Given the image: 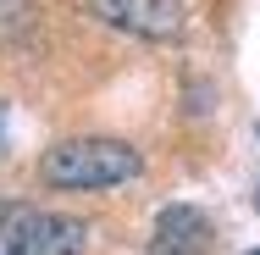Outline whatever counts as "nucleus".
Wrapping results in <instances>:
<instances>
[{
  "label": "nucleus",
  "mask_w": 260,
  "mask_h": 255,
  "mask_svg": "<svg viewBox=\"0 0 260 255\" xmlns=\"http://www.w3.org/2000/svg\"><path fill=\"white\" fill-rule=\"evenodd\" d=\"M210 216L200 205H166L155 216V239H150V255H205L210 250Z\"/></svg>",
  "instance_id": "obj_3"
},
{
  "label": "nucleus",
  "mask_w": 260,
  "mask_h": 255,
  "mask_svg": "<svg viewBox=\"0 0 260 255\" xmlns=\"http://www.w3.org/2000/svg\"><path fill=\"white\" fill-rule=\"evenodd\" d=\"M83 250H89V222L45 216V255H83Z\"/></svg>",
  "instance_id": "obj_5"
},
{
  "label": "nucleus",
  "mask_w": 260,
  "mask_h": 255,
  "mask_svg": "<svg viewBox=\"0 0 260 255\" xmlns=\"http://www.w3.org/2000/svg\"><path fill=\"white\" fill-rule=\"evenodd\" d=\"M83 11L105 28L150 39V45H172V39L188 34V6L183 0H83Z\"/></svg>",
  "instance_id": "obj_2"
},
{
  "label": "nucleus",
  "mask_w": 260,
  "mask_h": 255,
  "mask_svg": "<svg viewBox=\"0 0 260 255\" xmlns=\"http://www.w3.org/2000/svg\"><path fill=\"white\" fill-rule=\"evenodd\" d=\"M255 211H260V183H255Z\"/></svg>",
  "instance_id": "obj_8"
},
{
  "label": "nucleus",
  "mask_w": 260,
  "mask_h": 255,
  "mask_svg": "<svg viewBox=\"0 0 260 255\" xmlns=\"http://www.w3.org/2000/svg\"><path fill=\"white\" fill-rule=\"evenodd\" d=\"M34 28H39L34 0H0V39H28Z\"/></svg>",
  "instance_id": "obj_6"
},
{
  "label": "nucleus",
  "mask_w": 260,
  "mask_h": 255,
  "mask_svg": "<svg viewBox=\"0 0 260 255\" xmlns=\"http://www.w3.org/2000/svg\"><path fill=\"white\" fill-rule=\"evenodd\" d=\"M0 161H6V105H0Z\"/></svg>",
  "instance_id": "obj_7"
},
{
  "label": "nucleus",
  "mask_w": 260,
  "mask_h": 255,
  "mask_svg": "<svg viewBox=\"0 0 260 255\" xmlns=\"http://www.w3.org/2000/svg\"><path fill=\"white\" fill-rule=\"evenodd\" d=\"M139 172H144V155L127 139H61L39 161V178L67 194H105L133 183Z\"/></svg>",
  "instance_id": "obj_1"
},
{
  "label": "nucleus",
  "mask_w": 260,
  "mask_h": 255,
  "mask_svg": "<svg viewBox=\"0 0 260 255\" xmlns=\"http://www.w3.org/2000/svg\"><path fill=\"white\" fill-rule=\"evenodd\" d=\"M0 255H45V211L28 200L0 205Z\"/></svg>",
  "instance_id": "obj_4"
}]
</instances>
